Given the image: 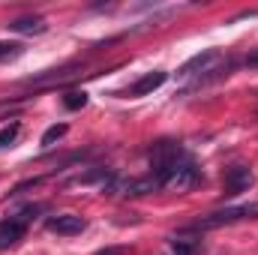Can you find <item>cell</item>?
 <instances>
[{"instance_id":"cell-3","label":"cell","mask_w":258,"mask_h":255,"mask_svg":"<svg viewBox=\"0 0 258 255\" xmlns=\"http://www.w3.org/2000/svg\"><path fill=\"white\" fill-rule=\"evenodd\" d=\"M39 207H24L21 213H15V216H9L3 225H0V249H9V246H15L21 237H24V231H27V222L33 219V213H36Z\"/></svg>"},{"instance_id":"cell-4","label":"cell","mask_w":258,"mask_h":255,"mask_svg":"<svg viewBox=\"0 0 258 255\" xmlns=\"http://www.w3.org/2000/svg\"><path fill=\"white\" fill-rule=\"evenodd\" d=\"M81 75V66L69 63V66H60V69H45V72H36L30 78H24L21 84L24 87H48V84H63L69 78H78Z\"/></svg>"},{"instance_id":"cell-10","label":"cell","mask_w":258,"mask_h":255,"mask_svg":"<svg viewBox=\"0 0 258 255\" xmlns=\"http://www.w3.org/2000/svg\"><path fill=\"white\" fill-rule=\"evenodd\" d=\"M213 60H219V51L216 48H207V51H201V54H195V57H189L186 63L180 66V78H189V75H195V72H207V66L213 63Z\"/></svg>"},{"instance_id":"cell-5","label":"cell","mask_w":258,"mask_h":255,"mask_svg":"<svg viewBox=\"0 0 258 255\" xmlns=\"http://www.w3.org/2000/svg\"><path fill=\"white\" fill-rule=\"evenodd\" d=\"M201 180V174H198V168H195V162H192V156H186L168 177H165V183L162 186H168V189H177V192H186V189H192L195 183Z\"/></svg>"},{"instance_id":"cell-2","label":"cell","mask_w":258,"mask_h":255,"mask_svg":"<svg viewBox=\"0 0 258 255\" xmlns=\"http://www.w3.org/2000/svg\"><path fill=\"white\" fill-rule=\"evenodd\" d=\"M240 219H258V201L252 204H240V207H225V210H216L204 219H198L192 225H186L183 231H210V228H222V225H234Z\"/></svg>"},{"instance_id":"cell-19","label":"cell","mask_w":258,"mask_h":255,"mask_svg":"<svg viewBox=\"0 0 258 255\" xmlns=\"http://www.w3.org/2000/svg\"><path fill=\"white\" fill-rule=\"evenodd\" d=\"M93 255H126V246H105V249H99Z\"/></svg>"},{"instance_id":"cell-18","label":"cell","mask_w":258,"mask_h":255,"mask_svg":"<svg viewBox=\"0 0 258 255\" xmlns=\"http://www.w3.org/2000/svg\"><path fill=\"white\" fill-rule=\"evenodd\" d=\"M21 102H24V99H3V102H0V117H9Z\"/></svg>"},{"instance_id":"cell-12","label":"cell","mask_w":258,"mask_h":255,"mask_svg":"<svg viewBox=\"0 0 258 255\" xmlns=\"http://www.w3.org/2000/svg\"><path fill=\"white\" fill-rule=\"evenodd\" d=\"M69 186H90V183H102V189H105V183H114V171H108V168H93V171H84V174H75L72 180H66Z\"/></svg>"},{"instance_id":"cell-17","label":"cell","mask_w":258,"mask_h":255,"mask_svg":"<svg viewBox=\"0 0 258 255\" xmlns=\"http://www.w3.org/2000/svg\"><path fill=\"white\" fill-rule=\"evenodd\" d=\"M174 252L177 255H195L198 252V240L186 243V240H177V237H174Z\"/></svg>"},{"instance_id":"cell-15","label":"cell","mask_w":258,"mask_h":255,"mask_svg":"<svg viewBox=\"0 0 258 255\" xmlns=\"http://www.w3.org/2000/svg\"><path fill=\"white\" fill-rule=\"evenodd\" d=\"M18 132H21V123L18 120H12V123H6V126L0 129V150L3 147H12V141L18 138Z\"/></svg>"},{"instance_id":"cell-13","label":"cell","mask_w":258,"mask_h":255,"mask_svg":"<svg viewBox=\"0 0 258 255\" xmlns=\"http://www.w3.org/2000/svg\"><path fill=\"white\" fill-rule=\"evenodd\" d=\"M66 132H69V126H66V123H54V126H48L45 132H42V147H54V144L63 138Z\"/></svg>"},{"instance_id":"cell-1","label":"cell","mask_w":258,"mask_h":255,"mask_svg":"<svg viewBox=\"0 0 258 255\" xmlns=\"http://www.w3.org/2000/svg\"><path fill=\"white\" fill-rule=\"evenodd\" d=\"M189 153L177 144V141H156L150 147V168H153V177L159 180V186L165 183V177L186 159Z\"/></svg>"},{"instance_id":"cell-11","label":"cell","mask_w":258,"mask_h":255,"mask_svg":"<svg viewBox=\"0 0 258 255\" xmlns=\"http://www.w3.org/2000/svg\"><path fill=\"white\" fill-rule=\"evenodd\" d=\"M159 189V180L150 174V177H135V180H123V183H117L114 192H120V195H147V192Z\"/></svg>"},{"instance_id":"cell-6","label":"cell","mask_w":258,"mask_h":255,"mask_svg":"<svg viewBox=\"0 0 258 255\" xmlns=\"http://www.w3.org/2000/svg\"><path fill=\"white\" fill-rule=\"evenodd\" d=\"M252 183H255V177H252V171L246 165H231L225 171V177H222V195L225 198H234V195L246 192Z\"/></svg>"},{"instance_id":"cell-16","label":"cell","mask_w":258,"mask_h":255,"mask_svg":"<svg viewBox=\"0 0 258 255\" xmlns=\"http://www.w3.org/2000/svg\"><path fill=\"white\" fill-rule=\"evenodd\" d=\"M21 51H24L21 42H0V60H12V57H18Z\"/></svg>"},{"instance_id":"cell-9","label":"cell","mask_w":258,"mask_h":255,"mask_svg":"<svg viewBox=\"0 0 258 255\" xmlns=\"http://www.w3.org/2000/svg\"><path fill=\"white\" fill-rule=\"evenodd\" d=\"M165 81H168V72H165V69H153V72L141 75V78L129 87V96H150V93L159 90Z\"/></svg>"},{"instance_id":"cell-14","label":"cell","mask_w":258,"mask_h":255,"mask_svg":"<svg viewBox=\"0 0 258 255\" xmlns=\"http://www.w3.org/2000/svg\"><path fill=\"white\" fill-rule=\"evenodd\" d=\"M87 105V93L84 90H69L63 96V108H69V111H81Z\"/></svg>"},{"instance_id":"cell-7","label":"cell","mask_w":258,"mask_h":255,"mask_svg":"<svg viewBox=\"0 0 258 255\" xmlns=\"http://www.w3.org/2000/svg\"><path fill=\"white\" fill-rule=\"evenodd\" d=\"M45 225H48V231L69 237V234H81V231L87 228V219L78 216V213H60V216H51Z\"/></svg>"},{"instance_id":"cell-20","label":"cell","mask_w":258,"mask_h":255,"mask_svg":"<svg viewBox=\"0 0 258 255\" xmlns=\"http://www.w3.org/2000/svg\"><path fill=\"white\" fill-rule=\"evenodd\" d=\"M246 66H249V69H258V48L249 54V57H246Z\"/></svg>"},{"instance_id":"cell-8","label":"cell","mask_w":258,"mask_h":255,"mask_svg":"<svg viewBox=\"0 0 258 255\" xmlns=\"http://www.w3.org/2000/svg\"><path fill=\"white\" fill-rule=\"evenodd\" d=\"M6 30L21 33V36H42V33L48 30V24H45L42 15H21V18H12V21L6 24Z\"/></svg>"}]
</instances>
